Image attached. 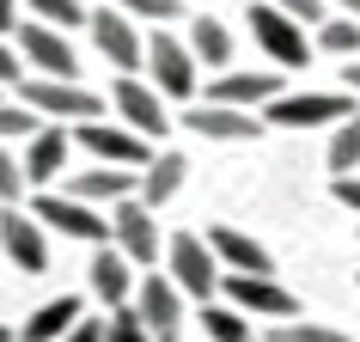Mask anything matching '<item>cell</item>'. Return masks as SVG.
I'll use <instances>...</instances> for the list:
<instances>
[{
    "label": "cell",
    "instance_id": "obj_26",
    "mask_svg": "<svg viewBox=\"0 0 360 342\" xmlns=\"http://www.w3.org/2000/svg\"><path fill=\"white\" fill-rule=\"evenodd\" d=\"M37 129H43V116L31 110V104H19V98H0V141H31Z\"/></svg>",
    "mask_w": 360,
    "mask_h": 342
},
{
    "label": "cell",
    "instance_id": "obj_37",
    "mask_svg": "<svg viewBox=\"0 0 360 342\" xmlns=\"http://www.w3.org/2000/svg\"><path fill=\"white\" fill-rule=\"evenodd\" d=\"M13 25H19L13 19V0H0V31H13Z\"/></svg>",
    "mask_w": 360,
    "mask_h": 342
},
{
    "label": "cell",
    "instance_id": "obj_35",
    "mask_svg": "<svg viewBox=\"0 0 360 342\" xmlns=\"http://www.w3.org/2000/svg\"><path fill=\"white\" fill-rule=\"evenodd\" d=\"M61 342H104V318H79V324H74V330H68Z\"/></svg>",
    "mask_w": 360,
    "mask_h": 342
},
{
    "label": "cell",
    "instance_id": "obj_16",
    "mask_svg": "<svg viewBox=\"0 0 360 342\" xmlns=\"http://www.w3.org/2000/svg\"><path fill=\"white\" fill-rule=\"evenodd\" d=\"M208 251H214V263H220V275H275V257H269L250 232L226 227V220L208 227Z\"/></svg>",
    "mask_w": 360,
    "mask_h": 342
},
{
    "label": "cell",
    "instance_id": "obj_21",
    "mask_svg": "<svg viewBox=\"0 0 360 342\" xmlns=\"http://www.w3.org/2000/svg\"><path fill=\"white\" fill-rule=\"evenodd\" d=\"M74 202L86 208H116L122 196H134V171H116V165H92V171H74V184H68Z\"/></svg>",
    "mask_w": 360,
    "mask_h": 342
},
{
    "label": "cell",
    "instance_id": "obj_15",
    "mask_svg": "<svg viewBox=\"0 0 360 342\" xmlns=\"http://www.w3.org/2000/svg\"><path fill=\"white\" fill-rule=\"evenodd\" d=\"M86 31H92L98 56L110 61L116 74H134V68H141V31H134L129 13H116V6H98V13H86Z\"/></svg>",
    "mask_w": 360,
    "mask_h": 342
},
{
    "label": "cell",
    "instance_id": "obj_7",
    "mask_svg": "<svg viewBox=\"0 0 360 342\" xmlns=\"http://www.w3.org/2000/svg\"><path fill=\"white\" fill-rule=\"evenodd\" d=\"M342 116H354V98L342 92H281L263 104L269 129H323V122H342Z\"/></svg>",
    "mask_w": 360,
    "mask_h": 342
},
{
    "label": "cell",
    "instance_id": "obj_36",
    "mask_svg": "<svg viewBox=\"0 0 360 342\" xmlns=\"http://www.w3.org/2000/svg\"><path fill=\"white\" fill-rule=\"evenodd\" d=\"M13 80H25V74H19V49L0 37V86H13Z\"/></svg>",
    "mask_w": 360,
    "mask_h": 342
},
{
    "label": "cell",
    "instance_id": "obj_24",
    "mask_svg": "<svg viewBox=\"0 0 360 342\" xmlns=\"http://www.w3.org/2000/svg\"><path fill=\"white\" fill-rule=\"evenodd\" d=\"M202 342H257V330L226 300H202Z\"/></svg>",
    "mask_w": 360,
    "mask_h": 342
},
{
    "label": "cell",
    "instance_id": "obj_11",
    "mask_svg": "<svg viewBox=\"0 0 360 342\" xmlns=\"http://www.w3.org/2000/svg\"><path fill=\"white\" fill-rule=\"evenodd\" d=\"M13 49H19V61H31V68H37V74H49V80H74V74H79L74 43L61 37L56 25H43V19L19 25V31H13Z\"/></svg>",
    "mask_w": 360,
    "mask_h": 342
},
{
    "label": "cell",
    "instance_id": "obj_10",
    "mask_svg": "<svg viewBox=\"0 0 360 342\" xmlns=\"http://www.w3.org/2000/svg\"><path fill=\"white\" fill-rule=\"evenodd\" d=\"M220 287H226V305L245 318H281V324L300 318V300L275 275H220Z\"/></svg>",
    "mask_w": 360,
    "mask_h": 342
},
{
    "label": "cell",
    "instance_id": "obj_12",
    "mask_svg": "<svg viewBox=\"0 0 360 342\" xmlns=\"http://www.w3.org/2000/svg\"><path fill=\"white\" fill-rule=\"evenodd\" d=\"M129 305H134V318L147 324L153 342H177V330H184V293H177L159 269H153L147 281H134V300Z\"/></svg>",
    "mask_w": 360,
    "mask_h": 342
},
{
    "label": "cell",
    "instance_id": "obj_3",
    "mask_svg": "<svg viewBox=\"0 0 360 342\" xmlns=\"http://www.w3.org/2000/svg\"><path fill=\"white\" fill-rule=\"evenodd\" d=\"M165 281L184 293V300H214V287H220V263H214V251L202 232H177L165 245Z\"/></svg>",
    "mask_w": 360,
    "mask_h": 342
},
{
    "label": "cell",
    "instance_id": "obj_1",
    "mask_svg": "<svg viewBox=\"0 0 360 342\" xmlns=\"http://www.w3.org/2000/svg\"><path fill=\"white\" fill-rule=\"evenodd\" d=\"M19 104L43 116V122H98L104 116V98L79 80H49V74H25L19 80Z\"/></svg>",
    "mask_w": 360,
    "mask_h": 342
},
{
    "label": "cell",
    "instance_id": "obj_22",
    "mask_svg": "<svg viewBox=\"0 0 360 342\" xmlns=\"http://www.w3.org/2000/svg\"><path fill=\"white\" fill-rule=\"evenodd\" d=\"M79 318H86V300H79V293H56V300H43L37 312L25 318V342H61Z\"/></svg>",
    "mask_w": 360,
    "mask_h": 342
},
{
    "label": "cell",
    "instance_id": "obj_34",
    "mask_svg": "<svg viewBox=\"0 0 360 342\" xmlns=\"http://www.w3.org/2000/svg\"><path fill=\"white\" fill-rule=\"evenodd\" d=\"M330 196H336L348 214H360V177H336V184H330Z\"/></svg>",
    "mask_w": 360,
    "mask_h": 342
},
{
    "label": "cell",
    "instance_id": "obj_19",
    "mask_svg": "<svg viewBox=\"0 0 360 342\" xmlns=\"http://www.w3.org/2000/svg\"><path fill=\"white\" fill-rule=\"evenodd\" d=\"M269 98H281V74H220L208 86V104H232V110H257L263 116V104Z\"/></svg>",
    "mask_w": 360,
    "mask_h": 342
},
{
    "label": "cell",
    "instance_id": "obj_20",
    "mask_svg": "<svg viewBox=\"0 0 360 342\" xmlns=\"http://www.w3.org/2000/svg\"><path fill=\"white\" fill-rule=\"evenodd\" d=\"M86 281H92V293L104 305H129L134 300V263L116 245H98V257L86 263Z\"/></svg>",
    "mask_w": 360,
    "mask_h": 342
},
{
    "label": "cell",
    "instance_id": "obj_31",
    "mask_svg": "<svg viewBox=\"0 0 360 342\" xmlns=\"http://www.w3.org/2000/svg\"><path fill=\"white\" fill-rule=\"evenodd\" d=\"M25 196V171H19V153L0 141V208H19Z\"/></svg>",
    "mask_w": 360,
    "mask_h": 342
},
{
    "label": "cell",
    "instance_id": "obj_33",
    "mask_svg": "<svg viewBox=\"0 0 360 342\" xmlns=\"http://www.w3.org/2000/svg\"><path fill=\"white\" fill-rule=\"evenodd\" d=\"M269 6H281L287 19H300V25H323V0H269Z\"/></svg>",
    "mask_w": 360,
    "mask_h": 342
},
{
    "label": "cell",
    "instance_id": "obj_18",
    "mask_svg": "<svg viewBox=\"0 0 360 342\" xmlns=\"http://www.w3.org/2000/svg\"><path fill=\"white\" fill-rule=\"evenodd\" d=\"M184 171H190V159H184V153L159 147V153H153V159H147V165L134 171V202H141V208H153V214H159V208H165V202H171V196L184 190Z\"/></svg>",
    "mask_w": 360,
    "mask_h": 342
},
{
    "label": "cell",
    "instance_id": "obj_32",
    "mask_svg": "<svg viewBox=\"0 0 360 342\" xmlns=\"http://www.w3.org/2000/svg\"><path fill=\"white\" fill-rule=\"evenodd\" d=\"M104 342H153L147 324L134 318V305H110V324H104Z\"/></svg>",
    "mask_w": 360,
    "mask_h": 342
},
{
    "label": "cell",
    "instance_id": "obj_13",
    "mask_svg": "<svg viewBox=\"0 0 360 342\" xmlns=\"http://www.w3.org/2000/svg\"><path fill=\"white\" fill-rule=\"evenodd\" d=\"M68 159H74V134L61 129V122H43V129L25 141V153H19L25 190H49L61 171H68Z\"/></svg>",
    "mask_w": 360,
    "mask_h": 342
},
{
    "label": "cell",
    "instance_id": "obj_40",
    "mask_svg": "<svg viewBox=\"0 0 360 342\" xmlns=\"http://www.w3.org/2000/svg\"><path fill=\"white\" fill-rule=\"evenodd\" d=\"M184 6H214V0H184Z\"/></svg>",
    "mask_w": 360,
    "mask_h": 342
},
{
    "label": "cell",
    "instance_id": "obj_25",
    "mask_svg": "<svg viewBox=\"0 0 360 342\" xmlns=\"http://www.w3.org/2000/svg\"><path fill=\"white\" fill-rule=\"evenodd\" d=\"M330 171H336V177H354L360 171V110L342 116L336 134H330Z\"/></svg>",
    "mask_w": 360,
    "mask_h": 342
},
{
    "label": "cell",
    "instance_id": "obj_9",
    "mask_svg": "<svg viewBox=\"0 0 360 342\" xmlns=\"http://www.w3.org/2000/svg\"><path fill=\"white\" fill-rule=\"evenodd\" d=\"M104 220H110V245L122 251L134 269L159 263V214H153V208H141L134 196H122V202H116Z\"/></svg>",
    "mask_w": 360,
    "mask_h": 342
},
{
    "label": "cell",
    "instance_id": "obj_23",
    "mask_svg": "<svg viewBox=\"0 0 360 342\" xmlns=\"http://www.w3.org/2000/svg\"><path fill=\"white\" fill-rule=\"evenodd\" d=\"M184 49L195 56V68H226V61H232V31L202 13V19L190 25V37H184Z\"/></svg>",
    "mask_w": 360,
    "mask_h": 342
},
{
    "label": "cell",
    "instance_id": "obj_38",
    "mask_svg": "<svg viewBox=\"0 0 360 342\" xmlns=\"http://www.w3.org/2000/svg\"><path fill=\"white\" fill-rule=\"evenodd\" d=\"M336 6H342V13H348V19H360V0H336Z\"/></svg>",
    "mask_w": 360,
    "mask_h": 342
},
{
    "label": "cell",
    "instance_id": "obj_27",
    "mask_svg": "<svg viewBox=\"0 0 360 342\" xmlns=\"http://www.w3.org/2000/svg\"><path fill=\"white\" fill-rule=\"evenodd\" d=\"M116 13H129L134 25H177L184 0H116Z\"/></svg>",
    "mask_w": 360,
    "mask_h": 342
},
{
    "label": "cell",
    "instance_id": "obj_41",
    "mask_svg": "<svg viewBox=\"0 0 360 342\" xmlns=\"http://www.w3.org/2000/svg\"><path fill=\"white\" fill-rule=\"evenodd\" d=\"M0 342H13V336H6V330H0Z\"/></svg>",
    "mask_w": 360,
    "mask_h": 342
},
{
    "label": "cell",
    "instance_id": "obj_29",
    "mask_svg": "<svg viewBox=\"0 0 360 342\" xmlns=\"http://www.w3.org/2000/svg\"><path fill=\"white\" fill-rule=\"evenodd\" d=\"M275 342H348L336 324H318V318H287L275 330Z\"/></svg>",
    "mask_w": 360,
    "mask_h": 342
},
{
    "label": "cell",
    "instance_id": "obj_14",
    "mask_svg": "<svg viewBox=\"0 0 360 342\" xmlns=\"http://www.w3.org/2000/svg\"><path fill=\"white\" fill-rule=\"evenodd\" d=\"M0 251L19 275H43L49 269V232L31 220V208H0Z\"/></svg>",
    "mask_w": 360,
    "mask_h": 342
},
{
    "label": "cell",
    "instance_id": "obj_28",
    "mask_svg": "<svg viewBox=\"0 0 360 342\" xmlns=\"http://www.w3.org/2000/svg\"><path fill=\"white\" fill-rule=\"evenodd\" d=\"M318 43L330 49V56H354V49H360V25L348 19V13H336V19L318 25Z\"/></svg>",
    "mask_w": 360,
    "mask_h": 342
},
{
    "label": "cell",
    "instance_id": "obj_6",
    "mask_svg": "<svg viewBox=\"0 0 360 342\" xmlns=\"http://www.w3.org/2000/svg\"><path fill=\"white\" fill-rule=\"evenodd\" d=\"M141 61L153 68V92L159 98H177V104L195 98V56L171 37V31H153V37L141 43Z\"/></svg>",
    "mask_w": 360,
    "mask_h": 342
},
{
    "label": "cell",
    "instance_id": "obj_17",
    "mask_svg": "<svg viewBox=\"0 0 360 342\" xmlns=\"http://www.w3.org/2000/svg\"><path fill=\"white\" fill-rule=\"evenodd\" d=\"M184 129H195L202 141H257L269 122L257 110H232V104H190L184 110Z\"/></svg>",
    "mask_w": 360,
    "mask_h": 342
},
{
    "label": "cell",
    "instance_id": "obj_2",
    "mask_svg": "<svg viewBox=\"0 0 360 342\" xmlns=\"http://www.w3.org/2000/svg\"><path fill=\"white\" fill-rule=\"evenodd\" d=\"M31 220L43 232H61V239H79V245H110V220L104 208H86L68 190H37L31 196Z\"/></svg>",
    "mask_w": 360,
    "mask_h": 342
},
{
    "label": "cell",
    "instance_id": "obj_5",
    "mask_svg": "<svg viewBox=\"0 0 360 342\" xmlns=\"http://www.w3.org/2000/svg\"><path fill=\"white\" fill-rule=\"evenodd\" d=\"M74 147H86L98 159V165H116V171H141L153 159V141H141V134L134 129H122V122H104V116H98V122H74Z\"/></svg>",
    "mask_w": 360,
    "mask_h": 342
},
{
    "label": "cell",
    "instance_id": "obj_30",
    "mask_svg": "<svg viewBox=\"0 0 360 342\" xmlns=\"http://www.w3.org/2000/svg\"><path fill=\"white\" fill-rule=\"evenodd\" d=\"M25 6H31L43 25H61V31H68V25H86V0H25Z\"/></svg>",
    "mask_w": 360,
    "mask_h": 342
},
{
    "label": "cell",
    "instance_id": "obj_8",
    "mask_svg": "<svg viewBox=\"0 0 360 342\" xmlns=\"http://www.w3.org/2000/svg\"><path fill=\"white\" fill-rule=\"evenodd\" d=\"M110 104H116V122L134 129L141 141H165V129H177V122L165 116V98L153 92L147 80H134V74H122L110 86Z\"/></svg>",
    "mask_w": 360,
    "mask_h": 342
},
{
    "label": "cell",
    "instance_id": "obj_39",
    "mask_svg": "<svg viewBox=\"0 0 360 342\" xmlns=\"http://www.w3.org/2000/svg\"><path fill=\"white\" fill-rule=\"evenodd\" d=\"M348 86H354V92H360V61H348Z\"/></svg>",
    "mask_w": 360,
    "mask_h": 342
},
{
    "label": "cell",
    "instance_id": "obj_4",
    "mask_svg": "<svg viewBox=\"0 0 360 342\" xmlns=\"http://www.w3.org/2000/svg\"><path fill=\"white\" fill-rule=\"evenodd\" d=\"M245 25H250V37H257V49H263L281 74H293V68H305V56H311V43H305V25L300 19H287L281 6H250L245 13Z\"/></svg>",
    "mask_w": 360,
    "mask_h": 342
}]
</instances>
